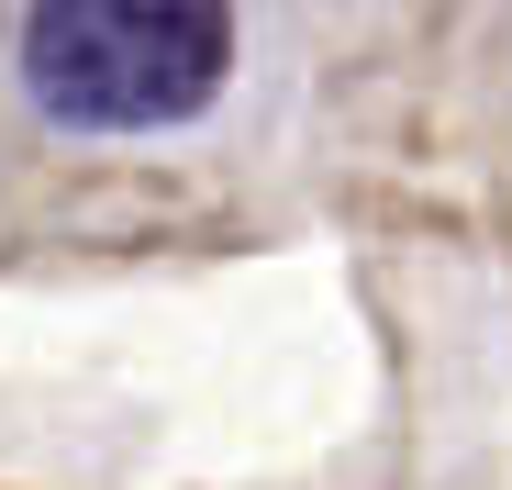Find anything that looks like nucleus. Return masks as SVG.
Masks as SVG:
<instances>
[{"mask_svg": "<svg viewBox=\"0 0 512 490\" xmlns=\"http://www.w3.org/2000/svg\"><path fill=\"white\" fill-rule=\"evenodd\" d=\"M234 67V0H34L23 90L67 134H167L212 112Z\"/></svg>", "mask_w": 512, "mask_h": 490, "instance_id": "nucleus-1", "label": "nucleus"}]
</instances>
